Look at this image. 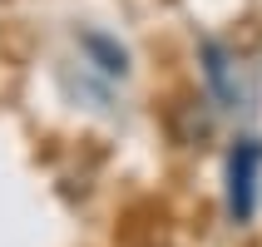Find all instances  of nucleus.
<instances>
[{
    "mask_svg": "<svg viewBox=\"0 0 262 247\" xmlns=\"http://www.w3.org/2000/svg\"><path fill=\"white\" fill-rule=\"evenodd\" d=\"M257 178H262V139H237L228 153V218L233 222H252Z\"/></svg>",
    "mask_w": 262,
    "mask_h": 247,
    "instance_id": "nucleus-1",
    "label": "nucleus"
},
{
    "mask_svg": "<svg viewBox=\"0 0 262 247\" xmlns=\"http://www.w3.org/2000/svg\"><path fill=\"white\" fill-rule=\"evenodd\" d=\"M198 59H203V79H208V94H213V99H218L223 109H243L248 89H243V74H237L233 55H228V50H223L218 40H203Z\"/></svg>",
    "mask_w": 262,
    "mask_h": 247,
    "instance_id": "nucleus-2",
    "label": "nucleus"
},
{
    "mask_svg": "<svg viewBox=\"0 0 262 247\" xmlns=\"http://www.w3.org/2000/svg\"><path fill=\"white\" fill-rule=\"evenodd\" d=\"M84 50H89V55H99V70L104 74H124V70H129V55H124L119 44H109L104 35H84Z\"/></svg>",
    "mask_w": 262,
    "mask_h": 247,
    "instance_id": "nucleus-3",
    "label": "nucleus"
}]
</instances>
